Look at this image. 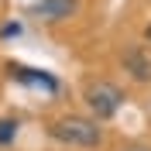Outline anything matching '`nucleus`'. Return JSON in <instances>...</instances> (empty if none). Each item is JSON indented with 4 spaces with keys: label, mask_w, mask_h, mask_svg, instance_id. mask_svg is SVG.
Returning a JSON list of instances; mask_svg holds the SVG:
<instances>
[{
    "label": "nucleus",
    "mask_w": 151,
    "mask_h": 151,
    "mask_svg": "<svg viewBox=\"0 0 151 151\" xmlns=\"http://www.w3.org/2000/svg\"><path fill=\"white\" fill-rule=\"evenodd\" d=\"M48 134L55 137L58 144L65 148H100L103 144V127L93 117H83V113H65L58 120L48 124Z\"/></svg>",
    "instance_id": "1"
},
{
    "label": "nucleus",
    "mask_w": 151,
    "mask_h": 151,
    "mask_svg": "<svg viewBox=\"0 0 151 151\" xmlns=\"http://www.w3.org/2000/svg\"><path fill=\"white\" fill-rule=\"evenodd\" d=\"M83 100H86V106H89V113H93V120H110V117H117V110L124 106V89L113 86V83H106V79H96V83L86 86Z\"/></svg>",
    "instance_id": "2"
},
{
    "label": "nucleus",
    "mask_w": 151,
    "mask_h": 151,
    "mask_svg": "<svg viewBox=\"0 0 151 151\" xmlns=\"http://www.w3.org/2000/svg\"><path fill=\"white\" fill-rule=\"evenodd\" d=\"M76 10H79V0H35L28 7V14L45 21V24H58V21L76 17Z\"/></svg>",
    "instance_id": "3"
},
{
    "label": "nucleus",
    "mask_w": 151,
    "mask_h": 151,
    "mask_svg": "<svg viewBox=\"0 0 151 151\" xmlns=\"http://www.w3.org/2000/svg\"><path fill=\"white\" fill-rule=\"evenodd\" d=\"M120 65H124V72L131 76L134 83H151V55L144 52L141 45H131V48H124V55H120Z\"/></svg>",
    "instance_id": "4"
},
{
    "label": "nucleus",
    "mask_w": 151,
    "mask_h": 151,
    "mask_svg": "<svg viewBox=\"0 0 151 151\" xmlns=\"http://www.w3.org/2000/svg\"><path fill=\"white\" fill-rule=\"evenodd\" d=\"M7 69H10V76H14V79H21V83H28V86H41V89H48V93H55V89H58V83H55L48 72H41V69L14 65V62H10Z\"/></svg>",
    "instance_id": "5"
},
{
    "label": "nucleus",
    "mask_w": 151,
    "mask_h": 151,
    "mask_svg": "<svg viewBox=\"0 0 151 151\" xmlns=\"http://www.w3.org/2000/svg\"><path fill=\"white\" fill-rule=\"evenodd\" d=\"M14 137H17V120L14 117H4L0 120V144H10Z\"/></svg>",
    "instance_id": "6"
},
{
    "label": "nucleus",
    "mask_w": 151,
    "mask_h": 151,
    "mask_svg": "<svg viewBox=\"0 0 151 151\" xmlns=\"http://www.w3.org/2000/svg\"><path fill=\"white\" fill-rule=\"evenodd\" d=\"M17 31H21V24H4V31H0V35L10 38V35H17Z\"/></svg>",
    "instance_id": "7"
},
{
    "label": "nucleus",
    "mask_w": 151,
    "mask_h": 151,
    "mask_svg": "<svg viewBox=\"0 0 151 151\" xmlns=\"http://www.w3.org/2000/svg\"><path fill=\"white\" fill-rule=\"evenodd\" d=\"M144 38H148V41H151V24H148V28H144Z\"/></svg>",
    "instance_id": "8"
},
{
    "label": "nucleus",
    "mask_w": 151,
    "mask_h": 151,
    "mask_svg": "<svg viewBox=\"0 0 151 151\" xmlns=\"http://www.w3.org/2000/svg\"><path fill=\"white\" fill-rule=\"evenodd\" d=\"M131 151H151V148H131Z\"/></svg>",
    "instance_id": "9"
}]
</instances>
